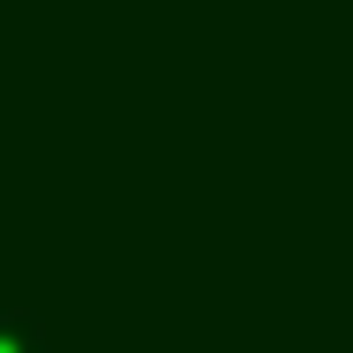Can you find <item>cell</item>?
Here are the masks:
<instances>
[{
  "instance_id": "1",
  "label": "cell",
  "mask_w": 353,
  "mask_h": 353,
  "mask_svg": "<svg viewBox=\"0 0 353 353\" xmlns=\"http://www.w3.org/2000/svg\"><path fill=\"white\" fill-rule=\"evenodd\" d=\"M0 353H46V316L23 301H0Z\"/></svg>"
}]
</instances>
